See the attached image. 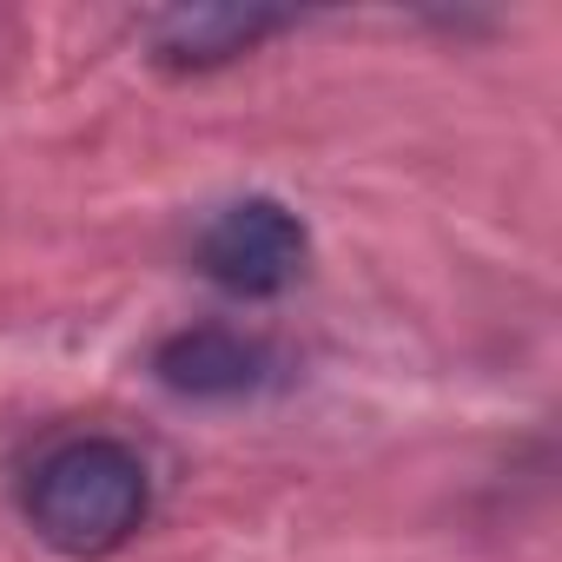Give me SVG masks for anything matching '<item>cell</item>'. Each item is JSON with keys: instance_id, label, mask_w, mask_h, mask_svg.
I'll use <instances>...</instances> for the list:
<instances>
[{"instance_id": "6da1fadb", "label": "cell", "mask_w": 562, "mask_h": 562, "mask_svg": "<svg viewBox=\"0 0 562 562\" xmlns=\"http://www.w3.org/2000/svg\"><path fill=\"white\" fill-rule=\"evenodd\" d=\"M27 522L60 555H113L146 529L153 476L146 457L120 437H67L27 470Z\"/></svg>"}, {"instance_id": "7a4b0ae2", "label": "cell", "mask_w": 562, "mask_h": 562, "mask_svg": "<svg viewBox=\"0 0 562 562\" xmlns=\"http://www.w3.org/2000/svg\"><path fill=\"white\" fill-rule=\"evenodd\" d=\"M199 271L238 299H271L305 271V225L278 199H232L199 232Z\"/></svg>"}, {"instance_id": "3957f363", "label": "cell", "mask_w": 562, "mask_h": 562, "mask_svg": "<svg viewBox=\"0 0 562 562\" xmlns=\"http://www.w3.org/2000/svg\"><path fill=\"white\" fill-rule=\"evenodd\" d=\"M153 371L179 397L225 404V397L265 391L278 378V351L265 338H251V331H232V325H192V331H172L153 351Z\"/></svg>"}, {"instance_id": "277c9868", "label": "cell", "mask_w": 562, "mask_h": 562, "mask_svg": "<svg viewBox=\"0 0 562 562\" xmlns=\"http://www.w3.org/2000/svg\"><path fill=\"white\" fill-rule=\"evenodd\" d=\"M285 27H292V14H271V8H172L153 21V54L179 74H205V67L251 54L258 41L285 34Z\"/></svg>"}]
</instances>
